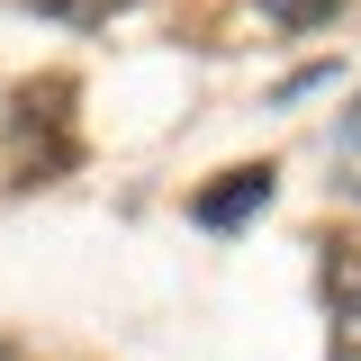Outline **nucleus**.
Masks as SVG:
<instances>
[{
    "instance_id": "f257e3e1",
    "label": "nucleus",
    "mask_w": 361,
    "mask_h": 361,
    "mask_svg": "<svg viewBox=\"0 0 361 361\" xmlns=\"http://www.w3.org/2000/svg\"><path fill=\"white\" fill-rule=\"evenodd\" d=\"M262 208H271V172H262V163H253V172H226L217 190L190 199V217H199V226H244V217H262Z\"/></svg>"
},
{
    "instance_id": "f03ea898",
    "label": "nucleus",
    "mask_w": 361,
    "mask_h": 361,
    "mask_svg": "<svg viewBox=\"0 0 361 361\" xmlns=\"http://www.w3.org/2000/svg\"><path fill=\"white\" fill-rule=\"evenodd\" d=\"M325 298L343 316H361V235L353 244H325Z\"/></svg>"
},
{
    "instance_id": "7ed1b4c3",
    "label": "nucleus",
    "mask_w": 361,
    "mask_h": 361,
    "mask_svg": "<svg viewBox=\"0 0 361 361\" xmlns=\"http://www.w3.org/2000/svg\"><path fill=\"white\" fill-rule=\"evenodd\" d=\"M262 18H271V27H298V37H307V27H325V18H343V0H262Z\"/></svg>"
},
{
    "instance_id": "20e7f679",
    "label": "nucleus",
    "mask_w": 361,
    "mask_h": 361,
    "mask_svg": "<svg viewBox=\"0 0 361 361\" xmlns=\"http://www.w3.org/2000/svg\"><path fill=\"white\" fill-rule=\"evenodd\" d=\"M325 361H361V316H343V325H334V353Z\"/></svg>"
},
{
    "instance_id": "39448f33",
    "label": "nucleus",
    "mask_w": 361,
    "mask_h": 361,
    "mask_svg": "<svg viewBox=\"0 0 361 361\" xmlns=\"http://www.w3.org/2000/svg\"><path fill=\"white\" fill-rule=\"evenodd\" d=\"M45 9H54V18H109L118 0H45Z\"/></svg>"
}]
</instances>
